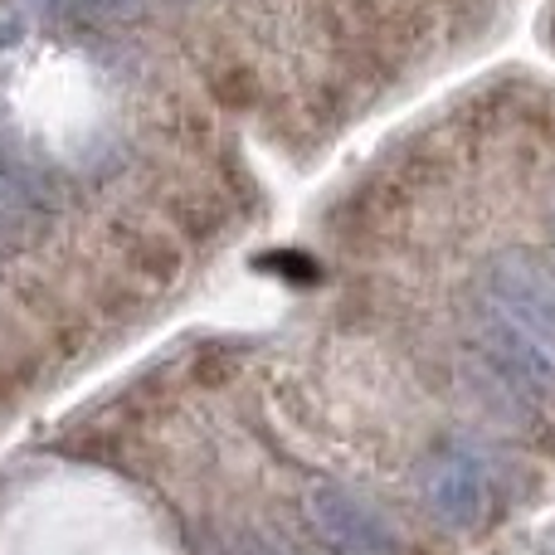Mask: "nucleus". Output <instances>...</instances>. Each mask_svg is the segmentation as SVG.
I'll return each mask as SVG.
<instances>
[{"label": "nucleus", "mask_w": 555, "mask_h": 555, "mask_svg": "<svg viewBox=\"0 0 555 555\" xmlns=\"http://www.w3.org/2000/svg\"><path fill=\"white\" fill-rule=\"evenodd\" d=\"M307 521L317 537L341 555H404V541L365 498H356L341 482H317L307 488Z\"/></svg>", "instance_id": "obj_1"}, {"label": "nucleus", "mask_w": 555, "mask_h": 555, "mask_svg": "<svg viewBox=\"0 0 555 555\" xmlns=\"http://www.w3.org/2000/svg\"><path fill=\"white\" fill-rule=\"evenodd\" d=\"M478 341H482V351H488V371L498 375V380H507L512 390H521L527 400L555 390V341L527 332L521 322H512L498 302L482 312Z\"/></svg>", "instance_id": "obj_2"}, {"label": "nucleus", "mask_w": 555, "mask_h": 555, "mask_svg": "<svg viewBox=\"0 0 555 555\" xmlns=\"http://www.w3.org/2000/svg\"><path fill=\"white\" fill-rule=\"evenodd\" d=\"M420 492L429 502V512L453 531H473L482 527L492 507V488L482 463L468 449H439L429 463L420 468Z\"/></svg>", "instance_id": "obj_3"}, {"label": "nucleus", "mask_w": 555, "mask_h": 555, "mask_svg": "<svg viewBox=\"0 0 555 555\" xmlns=\"http://www.w3.org/2000/svg\"><path fill=\"white\" fill-rule=\"evenodd\" d=\"M492 302L527 332L555 341V263L531 254H502L492 263Z\"/></svg>", "instance_id": "obj_4"}, {"label": "nucleus", "mask_w": 555, "mask_h": 555, "mask_svg": "<svg viewBox=\"0 0 555 555\" xmlns=\"http://www.w3.org/2000/svg\"><path fill=\"white\" fill-rule=\"evenodd\" d=\"M25 215H29V191L0 171V234H15Z\"/></svg>", "instance_id": "obj_5"}, {"label": "nucleus", "mask_w": 555, "mask_h": 555, "mask_svg": "<svg viewBox=\"0 0 555 555\" xmlns=\"http://www.w3.org/2000/svg\"><path fill=\"white\" fill-rule=\"evenodd\" d=\"M234 555H302V551L287 546V541H273V537H244Z\"/></svg>", "instance_id": "obj_6"}, {"label": "nucleus", "mask_w": 555, "mask_h": 555, "mask_svg": "<svg viewBox=\"0 0 555 555\" xmlns=\"http://www.w3.org/2000/svg\"><path fill=\"white\" fill-rule=\"evenodd\" d=\"M15 39H20V15L5 5V0H0V49H10Z\"/></svg>", "instance_id": "obj_7"}]
</instances>
